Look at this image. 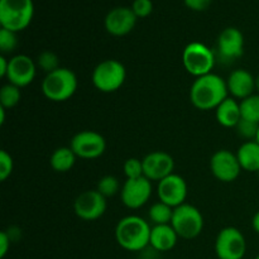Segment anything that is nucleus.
I'll return each mask as SVG.
<instances>
[{
    "mask_svg": "<svg viewBox=\"0 0 259 259\" xmlns=\"http://www.w3.org/2000/svg\"><path fill=\"white\" fill-rule=\"evenodd\" d=\"M228 94L227 81L211 72L194 81L190 89V100L199 110H212L229 98Z\"/></svg>",
    "mask_w": 259,
    "mask_h": 259,
    "instance_id": "nucleus-1",
    "label": "nucleus"
},
{
    "mask_svg": "<svg viewBox=\"0 0 259 259\" xmlns=\"http://www.w3.org/2000/svg\"><path fill=\"white\" fill-rule=\"evenodd\" d=\"M151 230L148 222L137 215H129L116 224L115 239L128 252H142L149 247Z\"/></svg>",
    "mask_w": 259,
    "mask_h": 259,
    "instance_id": "nucleus-2",
    "label": "nucleus"
},
{
    "mask_svg": "<svg viewBox=\"0 0 259 259\" xmlns=\"http://www.w3.org/2000/svg\"><path fill=\"white\" fill-rule=\"evenodd\" d=\"M77 90V77L70 68L60 67L47 73L42 81V93L53 103H62L72 98Z\"/></svg>",
    "mask_w": 259,
    "mask_h": 259,
    "instance_id": "nucleus-3",
    "label": "nucleus"
},
{
    "mask_svg": "<svg viewBox=\"0 0 259 259\" xmlns=\"http://www.w3.org/2000/svg\"><path fill=\"white\" fill-rule=\"evenodd\" d=\"M34 15L33 0H0V24L12 32H22Z\"/></svg>",
    "mask_w": 259,
    "mask_h": 259,
    "instance_id": "nucleus-4",
    "label": "nucleus"
},
{
    "mask_svg": "<svg viewBox=\"0 0 259 259\" xmlns=\"http://www.w3.org/2000/svg\"><path fill=\"white\" fill-rule=\"evenodd\" d=\"M215 62V53L211 48L201 42L189 43L182 52V63L185 70L196 78L211 73Z\"/></svg>",
    "mask_w": 259,
    "mask_h": 259,
    "instance_id": "nucleus-5",
    "label": "nucleus"
},
{
    "mask_svg": "<svg viewBox=\"0 0 259 259\" xmlns=\"http://www.w3.org/2000/svg\"><path fill=\"white\" fill-rule=\"evenodd\" d=\"M126 78V70L118 60L101 61L93 71L94 86L105 94L115 93L124 85Z\"/></svg>",
    "mask_w": 259,
    "mask_h": 259,
    "instance_id": "nucleus-6",
    "label": "nucleus"
},
{
    "mask_svg": "<svg viewBox=\"0 0 259 259\" xmlns=\"http://www.w3.org/2000/svg\"><path fill=\"white\" fill-rule=\"evenodd\" d=\"M171 225L182 239H195L204 229V217L197 207L185 202L175 209Z\"/></svg>",
    "mask_w": 259,
    "mask_h": 259,
    "instance_id": "nucleus-7",
    "label": "nucleus"
},
{
    "mask_svg": "<svg viewBox=\"0 0 259 259\" xmlns=\"http://www.w3.org/2000/svg\"><path fill=\"white\" fill-rule=\"evenodd\" d=\"M218 259H243L247 252V242L239 229L227 227L222 229L215 240Z\"/></svg>",
    "mask_w": 259,
    "mask_h": 259,
    "instance_id": "nucleus-8",
    "label": "nucleus"
},
{
    "mask_svg": "<svg viewBox=\"0 0 259 259\" xmlns=\"http://www.w3.org/2000/svg\"><path fill=\"white\" fill-rule=\"evenodd\" d=\"M70 148L78 158L95 159L105 152L106 141L98 132L82 131L72 137Z\"/></svg>",
    "mask_w": 259,
    "mask_h": 259,
    "instance_id": "nucleus-9",
    "label": "nucleus"
},
{
    "mask_svg": "<svg viewBox=\"0 0 259 259\" xmlns=\"http://www.w3.org/2000/svg\"><path fill=\"white\" fill-rule=\"evenodd\" d=\"M218 58L220 62L233 63L244 53V35L238 28H225L218 38Z\"/></svg>",
    "mask_w": 259,
    "mask_h": 259,
    "instance_id": "nucleus-10",
    "label": "nucleus"
},
{
    "mask_svg": "<svg viewBox=\"0 0 259 259\" xmlns=\"http://www.w3.org/2000/svg\"><path fill=\"white\" fill-rule=\"evenodd\" d=\"M106 197L98 190H88L78 195L73 204L75 214L85 222H94L103 217L106 211Z\"/></svg>",
    "mask_w": 259,
    "mask_h": 259,
    "instance_id": "nucleus-11",
    "label": "nucleus"
},
{
    "mask_svg": "<svg viewBox=\"0 0 259 259\" xmlns=\"http://www.w3.org/2000/svg\"><path fill=\"white\" fill-rule=\"evenodd\" d=\"M210 171L219 181L233 182L239 177L243 169L238 161L237 153L228 149H220L215 152L210 159Z\"/></svg>",
    "mask_w": 259,
    "mask_h": 259,
    "instance_id": "nucleus-12",
    "label": "nucleus"
},
{
    "mask_svg": "<svg viewBox=\"0 0 259 259\" xmlns=\"http://www.w3.org/2000/svg\"><path fill=\"white\" fill-rule=\"evenodd\" d=\"M152 195V181L147 177L126 180L121 186V202L128 209H139L149 201Z\"/></svg>",
    "mask_w": 259,
    "mask_h": 259,
    "instance_id": "nucleus-13",
    "label": "nucleus"
},
{
    "mask_svg": "<svg viewBox=\"0 0 259 259\" xmlns=\"http://www.w3.org/2000/svg\"><path fill=\"white\" fill-rule=\"evenodd\" d=\"M157 195L159 201L169 205L174 209L185 204L187 197V184L184 177L172 174L161 180L157 186Z\"/></svg>",
    "mask_w": 259,
    "mask_h": 259,
    "instance_id": "nucleus-14",
    "label": "nucleus"
},
{
    "mask_svg": "<svg viewBox=\"0 0 259 259\" xmlns=\"http://www.w3.org/2000/svg\"><path fill=\"white\" fill-rule=\"evenodd\" d=\"M35 75H37V63L29 56L17 55L9 60V68L5 78L9 83L22 89L32 83Z\"/></svg>",
    "mask_w": 259,
    "mask_h": 259,
    "instance_id": "nucleus-15",
    "label": "nucleus"
},
{
    "mask_svg": "<svg viewBox=\"0 0 259 259\" xmlns=\"http://www.w3.org/2000/svg\"><path fill=\"white\" fill-rule=\"evenodd\" d=\"M142 162H143L144 177H147L149 181L159 182L174 174L175 159L166 152H151L142 159Z\"/></svg>",
    "mask_w": 259,
    "mask_h": 259,
    "instance_id": "nucleus-16",
    "label": "nucleus"
},
{
    "mask_svg": "<svg viewBox=\"0 0 259 259\" xmlns=\"http://www.w3.org/2000/svg\"><path fill=\"white\" fill-rule=\"evenodd\" d=\"M137 19L132 8H114L105 17V29L109 34L123 37L129 34L137 24Z\"/></svg>",
    "mask_w": 259,
    "mask_h": 259,
    "instance_id": "nucleus-17",
    "label": "nucleus"
},
{
    "mask_svg": "<svg viewBox=\"0 0 259 259\" xmlns=\"http://www.w3.org/2000/svg\"><path fill=\"white\" fill-rule=\"evenodd\" d=\"M228 91L237 100H244L255 91V77L247 70L238 68L233 71L227 80Z\"/></svg>",
    "mask_w": 259,
    "mask_h": 259,
    "instance_id": "nucleus-18",
    "label": "nucleus"
},
{
    "mask_svg": "<svg viewBox=\"0 0 259 259\" xmlns=\"http://www.w3.org/2000/svg\"><path fill=\"white\" fill-rule=\"evenodd\" d=\"M179 238L171 224L153 225L149 238V247L159 253L169 252L176 247Z\"/></svg>",
    "mask_w": 259,
    "mask_h": 259,
    "instance_id": "nucleus-19",
    "label": "nucleus"
},
{
    "mask_svg": "<svg viewBox=\"0 0 259 259\" xmlns=\"http://www.w3.org/2000/svg\"><path fill=\"white\" fill-rule=\"evenodd\" d=\"M217 120L225 128H235L242 119L240 103L234 98H227L217 109Z\"/></svg>",
    "mask_w": 259,
    "mask_h": 259,
    "instance_id": "nucleus-20",
    "label": "nucleus"
},
{
    "mask_svg": "<svg viewBox=\"0 0 259 259\" xmlns=\"http://www.w3.org/2000/svg\"><path fill=\"white\" fill-rule=\"evenodd\" d=\"M237 157L242 169L259 172V143L257 141L244 142L238 149Z\"/></svg>",
    "mask_w": 259,
    "mask_h": 259,
    "instance_id": "nucleus-21",
    "label": "nucleus"
},
{
    "mask_svg": "<svg viewBox=\"0 0 259 259\" xmlns=\"http://www.w3.org/2000/svg\"><path fill=\"white\" fill-rule=\"evenodd\" d=\"M76 156L70 147H60L56 149L50 158V164L56 172H68L76 163Z\"/></svg>",
    "mask_w": 259,
    "mask_h": 259,
    "instance_id": "nucleus-22",
    "label": "nucleus"
},
{
    "mask_svg": "<svg viewBox=\"0 0 259 259\" xmlns=\"http://www.w3.org/2000/svg\"><path fill=\"white\" fill-rule=\"evenodd\" d=\"M175 209L164 202L158 201L149 207L148 217L149 220L154 225H166L171 224L172 218H174Z\"/></svg>",
    "mask_w": 259,
    "mask_h": 259,
    "instance_id": "nucleus-23",
    "label": "nucleus"
},
{
    "mask_svg": "<svg viewBox=\"0 0 259 259\" xmlns=\"http://www.w3.org/2000/svg\"><path fill=\"white\" fill-rule=\"evenodd\" d=\"M240 113L245 120L259 124V94H253L240 101Z\"/></svg>",
    "mask_w": 259,
    "mask_h": 259,
    "instance_id": "nucleus-24",
    "label": "nucleus"
},
{
    "mask_svg": "<svg viewBox=\"0 0 259 259\" xmlns=\"http://www.w3.org/2000/svg\"><path fill=\"white\" fill-rule=\"evenodd\" d=\"M20 98H22L20 88L13 85V83L8 82L7 85H4L0 89V106L5 108L7 110L18 105Z\"/></svg>",
    "mask_w": 259,
    "mask_h": 259,
    "instance_id": "nucleus-25",
    "label": "nucleus"
},
{
    "mask_svg": "<svg viewBox=\"0 0 259 259\" xmlns=\"http://www.w3.org/2000/svg\"><path fill=\"white\" fill-rule=\"evenodd\" d=\"M37 67H39L40 70H43L47 73L53 72V71L58 70L61 67L60 66V58L52 51H43L38 55L37 57Z\"/></svg>",
    "mask_w": 259,
    "mask_h": 259,
    "instance_id": "nucleus-26",
    "label": "nucleus"
},
{
    "mask_svg": "<svg viewBox=\"0 0 259 259\" xmlns=\"http://www.w3.org/2000/svg\"><path fill=\"white\" fill-rule=\"evenodd\" d=\"M96 190H98L104 197H111L121 191L120 182H119V180L116 179L115 176L108 175V176H104L99 180Z\"/></svg>",
    "mask_w": 259,
    "mask_h": 259,
    "instance_id": "nucleus-27",
    "label": "nucleus"
},
{
    "mask_svg": "<svg viewBox=\"0 0 259 259\" xmlns=\"http://www.w3.org/2000/svg\"><path fill=\"white\" fill-rule=\"evenodd\" d=\"M18 47V37L17 33L8 30L5 28L0 29V51L3 55H8L15 51Z\"/></svg>",
    "mask_w": 259,
    "mask_h": 259,
    "instance_id": "nucleus-28",
    "label": "nucleus"
},
{
    "mask_svg": "<svg viewBox=\"0 0 259 259\" xmlns=\"http://www.w3.org/2000/svg\"><path fill=\"white\" fill-rule=\"evenodd\" d=\"M237 129V133L239 134V137H242L245 141H255L258 134L259 124L253 123V121L245 120V119H240L239 123L235 126Z\"/></svg>",
    "mask_w": 259,
    "mask_h": 259,
    "instance_id": "nucleus-29",
    "label": "nucleus"
},
{
    "mask_svg": "<svg viewBox=\"0 0 259 259\" xmlns=\"http://www.w3.org/2000/svg\"><path fill=\"white\" fill-rule=\"evenodd\" d=\"M124 175H125L126 180H134L139 179V177L144 176L143 172V162L139 158H129L124 162Z\"/></svg>",
    "mask_w": 259,
    "mask_h": 259,
    "instance_id": "nucleus-30",
    "label": "nucleus"
},
{
    "mask_svg": "<svg viewBox=\"0 0 259 259\" xmlns=\"http://www.w3.org/2000/svg\"><path fill=\"white\" fill-rule=\"evenodd\" d=\"M13 168H14L13 157L4 149L0 151V181H7L8 177L13 174Z\"/></svg>",
    "mask_w": 259,
    "mask_h": 259,
    "instance_id": "nucleus-31",
    "label": "nucleus"
},
{
    "mask_svg": "<svg viewBox=\"0 0 259 259\" xmlns=\"http://www.w3.org/2000/svg\"><path fill=\"white\" fill-rule=\"evenodd\" d=\"M132 10L137 18H147L153 12V3L152 0H134Z\"/></svg>",
    "mask_w": 259,
    "mask_h": 259,
    "instance_id": "nucleus-32",
    "label": "nucleus"
},
{
    "mask_svg": "<svg viewBox=\"0 0 259 259\" xmlns=\"http://www.w3.org/2000/svg\"><path fill=\"white\" fill-rule=\"evenodd\" d=\"M185 5L194 12H204L211 5L212 0H184Z\"/></svg>",
    "mask_w": 259,
    "mask_h": 259,
    "instance_id": "nucleus-33",
    "label": "nucleus"
},
{
    "mask_svg": "<svg viewBox=\"0 0 259 259\" xmlns=\"http://www.w3.org/2000/svg\"><path fill=\"white\" fill-rule=\"evenodd\" d=\"M12 242L13 240L10 239L9 234L7 232L0 233V258H4L7 255V253L9 252Z\"/></svg>",
    "mask_w": 259,
    "mask_h": 259,
    "instance_id": "nucleus-34",
    "label": "nucleus"
},
{
    "mask_svg": "<svg viewBox=\"0 0 259 259\" xmlns=\"http://www.w3.org/2000/svg\"><path fill=\"white\" fill-rule=\"evenodd\" d=\"M8 68H9V60L5 58L4 55L0 56V76L2 77H7Z\"/></svg>",
    "mask_w": 259,
    "mask_h": 259,
    "instance_id": "nucleus-35",
    "label": "nucleus"
},
{
    "mask_svg": "<svg viewBox=\"0 0 259 259\" xmlns=\"http://www.w3.org/2000/svg\"><path fill=\"white\" fill-rule=\"evenodd\" d=\"M252 227H253V229H254V232L257 233V234H259V210L255 212L254 217H253Z\"/></svg>",
    "mask_w": 259,
    "mask_h": 259,
    "instance_id": "nucleus-36",
    "label": "nucleus"
},
{
    "mask_svg": "<svg viewBox=\"0 0 259 259\" xmlns=\"http://www.w3.org/2000/svg\"><path fill=\"white\" fill-rule=\"evenodd\" d=\"M5 111H7V109L0 106V124L2 125L5 123Z\"/></svg>",
    "mask_w": 259,
    "mask_h": 259,
    "instance_id": "nucleus-37",
    "label": "nucleus"
},
{
    "mask_svg": "<svg viewBox=\"0 0 259 259\" xmlns=\"http://www.w3.org/2000/svg\"><path fill=\"white\" fill-rule=\"evenodd\" d=\"M255 91H257V94H259V73L255 76Z\"/></svg>",
    "mask_w": 259,
    "mask_h": 259,
    "instance_id": "nucleus-38",
    "label": "nucleus"
},
{
    "mask_svg": "<svg viewBox=\"0 0 259 259\" xmlns=\"http://www.w3.org/2000/svg\"><path fill=\"white\" fill-rule=\"evenodd\" d=\"M255 141H257L259 143V129H258V134H257V138H255Z\"/></svg>",
    "mask_w": 259,
    "mask_h": 259,
    "instance_id": "nucleus-39",
    "label": "nucleus"
},
{
    "mask_svg": "<svg viewBox=\"0 0 259 259\" xmlns=\"http://www.w3.org/2000/svg\"><path fill=\"white\" fill-rule=\"evenodd\" d=\"M255 259H259V254L257 255V257H255Z\"/></svg>",
    "mask_w": 259,
    "mask_h": 259,
    "instance_id": "nucleus-40",
    "label": "nucleus"
},
{
    "mask_svg": "<svg viewBox=\"0 0 259 259\" xmlns=\"http://www.w3.org/2000/svg\"><path fill=\"white\" fill-rule=\"evenodd\" d=\"M258 175H259V172H258Z\"/></svg>",
    "mask_w": 259,
    "mask_h": 259,
    "instance_id": "nucleus-41",
    "label": "nucleus"
}]
</instances>
